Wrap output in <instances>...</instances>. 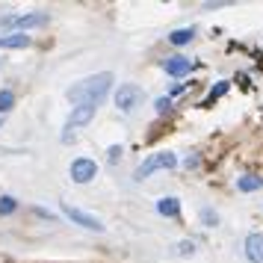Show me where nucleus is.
I'll return each mask as SVG.
<instances>
[{
    "instance_id": "9b49d317",
    "label": "nucleus",
    "mask_w": 263,
    "mask_h": 263,
    "mask_svg": "<svg viewBox=\"0 0 263 263\" xmlns=\"http://www.w3.org/2000/svg\"><path fill=\"white\" fill-rule=\"evenodd\" d=\"M157 213L175 219V216L180 213V201L175 198V195H166V198H160V201H157Z\"/></svg>"
},
{
    "instance_id": "39448f33",
    "label": "nucleus",
    "mask_w": 263,
    "mask_h": 263,
    "mask_svg": "<svg viewBox=\"0 0 263 263\" xmlns=\"http://www.w3.org/2000/svg\"><path fill=\"white\" fill-rule=\"evenodd\" d=\"M98 175V163L95 160H89V157H77L71 163V180L74 183H89V180H95Z\"/></svg>"
},
{
    "instance_id": "7ed1b4c3",
    "label": "nucleus",
    "mask_w": 263,
    "mask_h": 263,
    "mask_svg": "<svg viewBox=\"0 0 263 263\" xmlns=\"http://www.w3.org/2000/svg\"><path fill=\"white\" fill-rule=\"evenodd\" d=\"M142 104V89L136 83H124L119 86V92H116V107L121 112H133V109Z\"/></svg>"
},
{
    "instance_id": "aec40b11",
    "label": "nucleus",
    "mask_w": 263,
    "mask_h": 263,
    "mask_svg": "<svg viewBox=\"0 0 263 263\" xmlns=\"http://www.w3.org/2000/svg\"><path fill=\"white\" fill-rule=\"evenodd\" d=\"M119 154H121V148H109V163H116V160H119Z\"/></svg>"
},
{
    "instance_id": "6e6552de",
    "label": "nucleus",
    "mask_w": 263,
    "mask_h": 263,
    "mask_svg": "<svg viewBox=\"0 0 263 263\" xmlns=\"http://www.w3.org/2000/svg\"><path fill=\"white\" fill-rule=\"evenodd\" d=\"M246 257L251 263H263V234H249L246 237Z\"/></svg>"
},
{
    "instance_id": "423d86ee",
    "label": "nucleus",
    "mask_w": 263,
    "mask_h": 263,
    "mask_svg": "<svg viewBox=\"0 0 263 263\" xmlns=\"http://www.w3.org/2000/svg\"><path fill=\"white\" fill-rule=\"evenodd\" d=\"M6 24H12V27H21V30H33V27H45V24H48V12L15 15V18H6Z\"/></svg>"
},
{
    "instance_id": "f3484780",
    "label": "nucleus",
    "mask_w": 263,
    "mask_h": 263,
    "mask_svg": "<svg viewBox=\"0 0 263 263\" xmlns=\"http://www.w3.org/2000/svg\"><path fill=\"white\" fill-rule=\"evenodd\" d=\"M192 251H195V242H190V239H183L178 246V254H192Z\"/></svg>"
},
{
    "instance_id": "0eeeda50",
    "label": "nucleus",
    "mask_w": 263,
    "mask_h": 263,
    "mask_svg": "<svg viewBox=\"0 0 263 263\" xmlns=\"http://www.w3.org/2000/svg\"><path fill=\"white\" fill-rule=\"evenodd\" d=\"M95 104H77V107L71 109V116H68V124H65V127H68V130H71V127H80V124H89V121H92V116H95Z\"/></svg>"
},
{
    "instance_id": "9d476101",
    "label": "nucleus",
    "mask_w": 263,
    "mask_h": 263,
    "mask_svg": "<svg viewBox=\"0 0 263 263\" xmlns=\"http://www.w3.org/2000/svg\"><path fill=\"white\" fill-rule=\"evenodd\" d=\"M33 39L27 33H9V36H0V48H9V50H18V48H30Z\"/></svg>"
},
{
    "instance_id": "20e7f679",
    "label": "nucleus",
    "mask_w": 263,
    "mask_h": 263,
    "mask_svg": "<svg viewBox=\"0 0 263 263\" xmlns=\"http://www.w3.org/2000/svg\"><path fill=\"white\" fill-rule=\"evenodd\" d=\"M62 213L71 219L74 225H80V228H86V231H104V222L98 219V216H92V213H86V210H80V207H71V204H62Z\"/></svg>"
},
{
    "instance_id": "412c9836",
    "label": "nucleus",
    "mask_w": 263,
    "mask_h": 263,
    "mask_svg": "<svg viewBox=\"0 0 263 263\" xmlns=\"http://www.w3.org/2000/svg\"><path fill=\"white\" fill-rule=\"evenodd\" d=\"M0 127H3V116H0Z\"/></svg>"
},
{
    "instance_id": "6ab92c4d",
    "label": "nucleus",
    "mask_w": 263,
    "mask_h": 263,
    "mask_svg": "<svg viewBox=\"0 0 263 263\" xmlns=\"http://www.w3.org/2000/svg\"><path fill=\"white\" fill-rule=\"evenodd\" d=\"M201 216H204V222H207V225H210V228L216 225V213H213V210H204Z\"/></svg>"
},
{
    "instance_id": "ddd939ff",
    "label": "nucleus",
    "mask_w": 263,
    "mask_h": 263,
    "mask_svg": "<svg viewBox=\"0 0 263 263\" xmlns=\"http://www.w3.org/2000/svg\"><path fill=\"white\" fill-rule=\"evenodd\" d=\"M192 39H195V30H192V27H180V30H175V33L168 36V42H172L175 48H180V45H190Z\"/></svg>"
},
{
    "instance_id": "f257e3e1",
    "label": "nucleus",
    "mask_w": 263,
    "mask_h": 263,
    "mask_svg": "<svg viewBox=\"0 0 263 263\" xmlns=\"http://www.w3.org/2000/svg\"><path fill=\"white\" fill-rule=\"evenodd\" d=\"M109 83H112V74L109 71H101L95 74V77H86V80H80L77 86H71L68 89V98H71L74 104H101L104 101V95L109 92Z\"/></svg>"
},
{
    "instance_id": "a211bd4d",
    "label": "nucleus",
    "mask_w": 263,
    "mask_h": 263,
    "mask_svg": "<svg viewBox=\"0 0 263 263\" xmlns=\"http://www.w3.org/2000/svg\"><path fill=\"white\" fill-rule=\"evenodd\" d=\"M222 92H228V83H219V86H216L213 92H210V98H207V101H216V98L222 95Z\"/></svg>"
},
{
    "instance_id": "4468645a",
    "label": "nucleus",
    "mask_w": 263,
    "mask_h": 263,
    "mask_svg": "<svg viewBox=\"0 0 263 263\" xmlns=\"http://www.w3.org/2000/svg\"><path fill=\"white\" fill-rule=\"evenodd\" d=\"M12 107H15V95L9 92V89H3V92H0V116L9 112Z\"/></svg>"
},
{
    "instance_id": "1a4fd4ad",
    "label": "nucleus",
    "mask_w": 263,
    "mask_h": 263,
    "mask_svg": "<svg viewBox=\"0 0 263 263\" xmlns=\"http://www.w3.org/2000/svg\"><path fill=\"white\" fill-rule=\"evenodd\" d=\"M163 68H166V74H172V77H183V74L192 71V60H186V57H172V60L163 62Z\"/></svg>"
},
{
    "instance_id": "f03ea898",
    "label": "nucleus",
    "mask_w": 263,
    "mask_h": 263,
    "mask_svg": "<svg viewBox=\"0 0 263 263\" xmlns=\"http://www.w3.org/2000/svg\"><path fill=\"white\" fill-rule=\"evenodd\" d=\"M175 166H178V157L172 154V151H160V154H151V157H148L142 166L133 172V178H136V180H145L151 172H160V168H175Z\"/></svg>"
},
{
    "instance_id": "f8f14e48",
    "label": "nucleus",
    "mask_w": 263,
    "mask_h": 263,
    "mask_svg": "<svg viewBox=\"0 0 263 263\" xmlns=\"http://www.w3.org/2000/svg\"><path fill=\"white\" fill-rule=\"evenodd\" d=\"M260 186H263V178H257V175H242V178H237L239 192H257Z\"/></svg>"
},
{
    "instance_id": "dca6fc26",
    "label": "nucleus",
    "mask_w": 263,
    "mask_h": 263,
    "mask_svg": "<svg viewBox=\"0 0 263 263\" xmlns=\"http://www.w3.org/2000/svg\"><path fill=\"white\" fill-rule=\"evenodd\" d=\"M168 104H172V98H168V95H166V98H157V101H154V109L163 116V112L168 109Z\"/></svg>"
},
{
    "instance_id": "2eb2a0df",
    "label": "nucleus",
    "mask_w": 263,
    "mask_h": 263,
    "mask_svg": "<svg viewBox=\"0 0 263 263\" xmlns=\"http://www.w3.org/2000/svg\"><path fill=\"white\" fill-rule=\"evenodd\" d=\"M15 207H18V201H15L12 195H3V198H0V216L15 213Z\"/></svg>"
}]
</instances>
